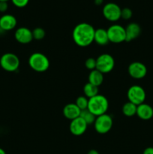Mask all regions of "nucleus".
<instances>
[{"mask_svg": "<svg viewBox=\"0 0 153 154\" xmlns=\"http://www.w3.org/2000/svg\"><path fill=\"white\" fill-rule=\"evenodd\" d=\"M94 42L100 46L107 45L110 42L106 29L103 28H99L95 29L94 36Z\"/></svg>", "mask_w": 153, "mask_h": 154, "instance_id": "nucleus-17", "label": "nucleus"}, {"mask_svg": "<svg viewBox=\"0 0 153 154\" xmlns=\"http://www.w3.org/2000/svg\"><path fill=\"white\" fill-rule=\"evenodd\" d=\"M113 121L110 115L107 114L96 117L94 123V127L96 132L100 135L106 134L112 129Z\"/></svg>", "mask_w": 153, "mask_h": 154, "instance_id": "nucleus-6", "label": "nucleus"}, {"mask_svg": "<svg viewBox=\"0 0 153 154\" xmlns=\"http://www.w3.org/2000/svg\"><path fill=\"white\" fill-rule=\"evenodd\" d=\"M14 38L19 43L26 45L33 40L32 31L27 27H20L15 31Z\"/></svg>", "mask_w": 153, "mask_h": 154, "instance_id": "nucleus-12", "label": "nucleus"}, {"mask_svg": "<svg viewBox=\"0 0 153 154\" xmlns=\"http://www.w3.org/2000/svg\"><path fill=\"white\" fill-rule=\"evenodd\" d=\"M87 154H100V153H98V150H94V149H93V150H89V151L88 152V153H87Z\"/></svg>", "mask_w": 153, "mask_h": 154, "instance_id": "nucleus-30", "label": "nucleus"}, {"mask_svg": "<svg viewBox=\"0 0 153 154\" xmlns=\"http://www.w3.org/2000/svg\"><path fill=\"white\" fill-rule=\"evenodd\" d=\"M128 72L134 79H142L147 74V68L140 62H133L128 66Z\"/></svg>", "mask_w": 153, "mask_h": 154, "instance_id": "nucleus-10", "label": "nucleus"}, {"mask_svg": "<svg viewBox=\"0 0 153 154\" xmlns=\"http://www.w3.org/2000/svg\"><path fill=\"white\" fill-rule=\"evenodd\" d=\"M80 117L87 123V125H91L94 124V120H95L96 117L91 112V111H88V109H85L81 111L80 115Z\"/></svg>", "mask_w": 153, "mask_h": 154, "instance_id": "nucleus-21", "label": "nucleus"}, {"mask_svg": "<svg viewBox=\"0 0 153 154\" xmlns=\"http://www.w3.org/2000/svg\"><path fill=\"white\" fill-rule=\"evenodd\" d=\"M121 8L114 2H108L104 6L102 13L106 20L110 22H116L121 19Z\"/></svg>", "mask_w": 153, "mask_h": 154, "instance_id": "nucleus-9", "label": "nucleus"}, {"mask_svg": "<svg viewBox=\"0 0 153 154\" xmlns=\"http://www.w3.org/2000/svg\"><path fill=\"white\" fill-rule=\"evenodd\" d=\"M94 27L88 23H80L75 26L72 32V38L77 46L81 48L88 47L94 42Z\"/></svg>", "mask_w": 153, "mask_h": 154, "instance_id": "nucleus-1", "label": "nucleus"}, {"mask_svg": "<svg viewBox=\"0 0 153 154\" xmlns=\"http://www.w3.org/2000/svg\"><path fill=\"white\" fill-rule=\"evenodd\" d=\"M142 154H153V147H146V148L143 150V152H142Z\"/></svg>", "mask_w": 153, "mask_h": 154, "instance_id": "nucleus-28", "label": "nucleus"}, {"mask_svg": "<svg viewBox=\"0 0 153 154\" xmlns=\"http://www.w3.org/2000/svg\"><path fill=\"white\" fill-rule=\"evenodd\" d=\"M136 115H137V117L142 120H150L153 117L152 107L146 103L137 105Z\"/></svg>", "mask_w": 153, "mask_h": 154, "instance_id": "nucleus-16", "label": "nucleus"}, {"mask_svg": "<svg viewBox=\"0 0 153 154\" xmlns=\"http://www.w3.org/2000/svg\"><path fill=\"white\" fill-rule=\"evenodd\" d=\"M83 93L84 96H86L88 99L92 98L98 94V87H96L88 82L84 85Z\"/></svg>", "mask_w": 153, "mask_h": 154, "instance_id": "nucleus-20", "label": "nucleus"}, {"mask_svg": "<svg viewBox=\"0 0 153 154\" xmlns=\"http://www.w3.org/2000/svg\"><path fill=\"white\" fill-rule=\"evenodd\" d=\"M20 64L19 57L13 53H5L0 58V66L6 72H16L19 69Z\"/></svg>", "mask_w": 153, "mask_h": 154, "instance_id": "nucleus-4", "label": "nucleus"}, {"mask_svg": "<svg viewBox=\"0 0 153 154\" xmlns=\"http://www.w3.org/2000/svg\"><path fill=\"white\" fill-rule=\"evenodd\" d=\"M87 127H88L87 123L80 117L70 120V125H69L70 133L75 136H80L83 135L86 131Z\"/></svg>", "mask_w": 153, "mask_h": 154, "instance_id": "nucleus-11", "label": "nucleus"}, {"mask_svg": "<svg viewBox=\"0 0 153 154\" xmlns=\"http://www.w3.org/2000/svg\"><path fill=\"white\" fill-rule=\"evenodd\" d=\"M88 83L96 87H99L101 85L104 81V74H102L97 69H94L88 74Z\"/></svg>", "mask_w": 153, "mask_h": 154, "instance_id": "nucleus-18", "label": "nucleus"}, {"mask_svg": "<svg viewBox=\"0 0 153 154\" xmlns=\"http://www.w3.org/2000/svg\"><path fill=\"white\" fill-rule=\"evenodd\" d=\"M115 67V60L109 54H102L96 59V69L102 74L112 72Z\"/></svg>", "mask_w": 153, "mask_h": 154, "instance_id": "nucleus-5", "label": "nucleus"}, {"mask_svg": "<svg viewBox=\"0 0 153 154\" xmlns=\"http://www.w3.org/2000/svg\"><path fill=\"white\" fill-rule=\"evenodd\" d=\"M109 108V102L104 96L100 94L88 99V104L87 109L91 111L95 117L106 114Z\"/></svg>", "mask_w": 153, "mask_h": 154, "instance_id": "nucleus-2", "label": "nucleus"}, {"mask_svg": "<svg viewBox=\"0 0 153 154\" xmlns=\"http://www.w3.org/2000/svg\"><path fill=\"white\" fill-rule=\"evenodd\" d=\"M9 0H0V2H8Z\"/></svg>", "mask_w": 153, "mask_h": 154, "instance_id": "nucleus-32", "label": "nucleus"}, {"mask_svg": "<svg viewBox=\"0 0 153 154\" xmlns=\"http://www.w3.org/2000/svg\"><path fill=\"white\" fill-rule=\"evenodd\" d=\"M104 0H94V3L96 5H100L103 4Z\"/></svg>", "mask_w": 153, "mask_h": 154, "instance_id": "nucleus-29", "label": "nucleus"}, {"mask_svg": "<svg viewBox=\"0 0 153 154\" xmlns=\"http://www.w3.org/2000/svg\"><path fill=\"white\" fill-rule=\"evenodd\" d=\"M45 30L41 27H37L32 30V36L33 39L35 40H41L45 37Z\"/></svg>", "mask_w": 153, "mask_h": 154, "instance_id": "nucleus-23", "label": "nucleus"}, {"mask_svg": "<svg viewBox=\"0 0 153 154\" xmlns=\"http://www.w3.org/2000/svg\"><path fill=\"white\" fill-rule=\"evenodd\" d=\"M0 154H6L5 151L2 148H1V147H0Z\"/></svg>", "mask_w": 153, "mask_h": 154, "instance_id": "nucleus-31", "label": "nucleus"}, {"mask_svg": "<svg viewBox=\"0 0 153 154\" xmlns=\"http://www.w3.org/2000/svg\"><path fill=\"white\" fill-rule=\"evenodd\" d=\"M136 108H137V105H134L132 102H128L123 105L122 108V114L124 116L130 117L136 115Z\"/></svg>", "mask_w": 153, "mask_h": 154, "instance_id": "nucleus-19", "label": "nucleus"}, {"mask_svg": "<svg viewBox=\"0 0 153 154\" xmlns=\"http://www.w3.org/2000/svg\"><path fill=\"white\" fill-rule=\"evenodd\" d=\"M132 13L131 9L129 8H124L121 10V18L123 20H130L132 17Z\"/></svg>", "mask_w": 153, "mask_h": 154, "instance_id": "nucleus-24", "label": "nucleus"}, {"mask_svg": "<svg viewBox=\"0 0 153 154\" xmlns=\"http://www.w3.org/2000/svg\"><path fill=\"white\" fill-rule=\"evenodd\" d=\"M14 6L17 8H24L28 5L29 0H10Z\"/></svg>", "mask_w": 153, "mask_h": 154, "instance_id": "nucleus-26", "label": "nucleus"}, {"mask_svg": "<svg viewBox=\"0 0 153 154\" xmlns=\"http://www.w3.org/2000/svg\"><path fill=\"white\" fill-rule=\"evenodd\" d=\"M81 110L76 106L75 103H69L63 108L62 114L68 120H74L80 115Z\"/></svg>", "mask_w": 153, "mask_h": 154, "instance_id": "nucleus-15", "label": "nucleus"}, {"mask_svg": "<svg viewBox=\"0 0 153 154\" xmlns=\"http://www.w3.org/2000/svg\"><path fill=\"white\" fill-rule=\"evenodd\" d=\"M17 21L14 15L5 14L0 17V29L10 31L16 27Z\"/></svg>", "mask_w": 153, "mask_h": 154, "instance_id": "nucleus-13", "label": "nucleus"}, {"mask_svg": "<svg viewBox=\"0 0 153 154\" xmlns=\"http://www.w3.org/2000/svg\"><path fill=\"white\" fill-rule=\"evenodd\" d=\"M75 104H76V106H77L81 111L87 109L88 104V99L85 96H79V97L76 98V101H75Z\"/></svg>", "mask_w": 153, "mask_h": 154, "instance_id": "nucleus-22", "label": "nucleus"}, {"mask_svg": "<svg viewBox=\"0 0 153 154\" xmlns=\"http://www.w3.org/2000/svg\"><path fill=\"white\" fill-rule=\"evenodd\" d=\"M8 8V4L6 2H0V12L4 13Z\"/></svg>", "mask_w": 153, "mask_h": 154, "instance_id": "nucleus-27", "label": "nucleus"}, {"mask_svg": "<svg viewBox=\"0 0 153 154\" xmlns=\"http://www.w3.org/2000/svg\"><path fill=\"white\" fill-rule=\"evenodd\" d=\"M85 66L88 70L92 71L96 69V59L89 57L85 62Z\"/></svg>", "mask_w": 153, "mask_h": 154, "instance_id": "nucleus-25", "label": "nucleus"}, {"mask_svg": "<svg viewBox=\"0 0 153 154\" xmlns=\"http://www.w3.org/2000/svg\"><path fill=\"white\" fill-rule=\"evenodd\" d=\"M141 33V27L136 23H130L125 28V42H130L140 36Z\"/></svg>", "mask_w": 153, "mask_h": 154, "instance_id": "nucleus-14", "label": "nucleus"}, {"mask_svg": "<svg viewBox=\"0 0 153 154\" xmlns=\"http://www.w3.org/2000/svg\"><path fill=\"white\" fill-rule=\"evenodd\" d=\"M127 96L128 102H132L136 105L144 103L146 97V91L139 85H133L128 90Z\"/></svg>", "mask_w": 153, "mask_h": 154, "instance_id": "nucleus-8", "label": "nucleus"}, {"mask_svg": "<svg viewBox=\"0 0 153 154\" xmlns=\"http://www.w3.org/2000/svg\"><path fill=\"white\" fill-rule=\"evenodd\" d=\"M110 42L120 44L125 42V28L118 24H112L106 29Z\"/></svg>", "mask_w": 153, "mask_h": 154, "instance_id": "nucleus-7", "label": "nucleus"}, {"mask_svg": "<svg viewBox=\"0 0 153 154\" xmlns=\"http://www.w3.org/2000/svg\"><path fill=\"white\" fill-rule=\"evenodd\" d=\"M28 65L34 72H44L50 67V60L46 55L42 53H33L28 58Z\"/></svg>", "mask_w": 153, "mask_h": 154, "instance_id": "nucleus-3", "label": "nucleus"}]
</instances>
